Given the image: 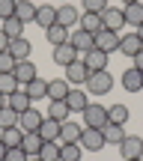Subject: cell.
<instances>
[{
    "instance_id": "cell-1",
    "label": "cell",
    "mask_w": 143,
    "mask_h": 161,
    "mask_svg": "<svg viewBox=\"0 0 143 161\" xmlns=\"http://www.w3.org/2000/svg\"><path fill=\"white\" fill-rule=\"evenodd\" d=\"M86 92H90L92 98L96 96H107L110 90H113V78H110V72H90V78H86Z\"/></svg>"
},
{
    "instance_id": "cell-2",
    "label": "cell",
    "mask_w": 143,
    "mask_h": 161,
    "mask_svg": "<svg viewBox=\"0 0 143 161\" xmlns=\"http://www.w3.org/2000/svg\"><path fill=\"white\" fill-rule=\"evenodd\" d=\"M84 125H86V128H104V125H107V108H104V104L90 102V104L84 108Z\"/></svg>"
},
{
    "instance_id": "cell-3",
    "label": "cell",
    "mask_w": 143,
    "mask_h": 161,
    "mask_svg": "<svg viewBox=\"0 0 143 161\" xmlns=\"http://www.w3.org/2000/svg\"><path fill=\"white\" fill-rule=\"evenodd\" d=\"M80 149L84 152H98V149H104V134H102V128H86L84 125V131H80Z\"/></svg>"
},
{
    "instance_id": "cell-4",
    "label": "cell",
    "mask_w": 143,
    "mask_h": 161,
    "mask_svg": "<svg viewBox=\"0 0 143 161\" xmlns=\"http://www.w3.org/2000/svg\"><path fill=\"white\" fill-rule=\"evenodd\" d=\"M42 122H45V116H42L39 110L33 108V104H30L24 114H18V128H21L24 134H27V131H39V125H42Z\"/></svg>"
},
{
    "instance_id": "cell-5",
    "label": "cell",
    "mask_w": 143,
    "mask_h": 161,
    "mask_svg": "<svg viewBox=\"0 0 143 161\" xmlns=\"http://www.w3.org/2000/svg\"><path fill=\"white\" fill-rule=\"evenodd\" d=\"M102 27L104 30H113V33H122V27H125V15H122V9L107 6V9L102 12Z\"/></svg>"
},
{
    "instance_id": "cell-6",
    "label": "cell",
    "mask_w": 143,
    "mask_h": 161,
    "mask_svg": "<svg viewBox=\"0 0 143 161\" xmlns=\"http://www.w3.org/2000/svg\"><path fill=\"white\" fill-rule=\"evenodd\" d=\"M69 45H72L78 54H86V51H92V48H96V36L78 27L74 33H69Z\"/></svg>"
},
{
    "instance_id": "cell-7",
    "label": "cell",
    "mask_w": 143,
    "mask_h": 161,
    "mask_svg": "<svg viewBox=\"0 0 143 161\" xmlns=\"http://www.w3.org/2000/svg\"><path fill=\"white\" fill-rule=\"evenodd\" d=\"M119 152H122V158H143V137H137V134H125L122 137V143H119Z\"/></svg>"
},
{
    "instance_id": "cell-8",
    "label": "cell",
    "mask_w": 143,
    "mask_h": 161,
    "mask_svg": "<svg viewBox=\"0 0 143 161\" xmlns=\"http://www.w3.org/2000/svg\"><path fill=\"white\" fill-rule=\"evenodd\" d=\"M119 36L122 33H113V30H98V33H96V48L104 51V54L119 51Z\"/></svg>"
},
{
    "instance_id": "cell-9",
    "label": "cell",
    "mask_w": 143,
    "mask_h": 161,
    "mask_svg": "<svg viewBox=\"0 0 143 161\" xmlns=\"http://www.w3.org/2000/svg\"><path fill=\"white\" fill-rule=\"evenodd\" d=\"M66 104H69L72 114H84V108L90 104V92H86V90H78V86H72L69 96H66Z\"/></svg>"
},
{
    "instance_id": "cell-10",
    "label": "cell",
    "mask_w": 143,
    "mask_h": 161,
    "mask_svg": "<svg viewBox=\"0 0 143 161\" xmlns=\"http://www.w3.org/2000/svg\"><path fill=\"white\" fill-rule=\"evenodd\" d=\"M86 78H90V69L84 66V60H74L72 66H66V80H69L72 86L86 84Z\"/></svg>"
},
{
    "instance_id": "cell-11",
    "label": "cell",
    "mask_w": 143,
    "mask_h": 161,
    "mask_svg": "<svg viewBox=\"0 0 143 161\" xmlns=\"http://www.w3.org/2000/svg\"><path fill=\"white\" fill-rule=\"evenodd\" d=\"M119 51L125 54V57H134L137 51H143V39L137 36V30H134V33H122V36H119Z\"/></svg>"
},
{
    "instance_id": "cell-12",
    "label": "cell",
    "mask_w": 143,
    "mask_h": 161,
    "mask_svg": "<svg viewBox=\"0 0 143 161\" xmlns=\"http://www.w3.org/2000/svg\"><path fill=\"white\" fill-rule=\"evenodd\" d=\"M78 21H80V9H74V6H69V3L57 6V24H63L66 30H72Z\"/></svg>"
},
{
    "instance_id": "cell-13",
    "label": "cell",
    "mask_w": 143,
    "mask_h": 161,
    "mask_svg": "<svg viewBox=\"0 0 143 161\" xmlns=\"http://www.w3.org/2000/svg\"><path fill=\"white\" fill-rule=\"evenodd\" d=\"M69 90H72V84H69L66 78H54V80H48V98H51V102H66Z\"/></svg>"
},
{
    "instance_id": "cell-14",
    "label": "cell",
    "mask_w": 143,
    "mask_h": 161,
    "mask_svg": "<svg viewBox=\"0 0 143 161\" xmlns=\"http://www.w3.org/2000/svg\"><path fill=\"white\" fill-rule=\"evenodd\" d=\"M119 84H122V90H128V92H140V90H143V72H137V69L131 66V69L122 72Z\"/></svg>"
},
{
    "instance_id": "cell-15",
    "label": "cell",
    "mask_w": 143,
    "mask_h": 161,
    "mask_svg": "<svg viewBox=\"0 0 143 161\" xmlns=\"http://www.w3.org/2000/svg\"><path fill=\"white\" fill-rule=\"evenodd\" d=\"M84 66L90 72H104V69H107V54L98 51V48H92V51L84 54Z\"/></svg>"
},
{
    "instance_id": "cell-16",
    "label": "cell",
    "mask_w": 143,
    "mask_h": 161,
    "mask_svg": "<svg viewBox=\"0 0 143 161\" xmlns=\"http://www.w3.org/2000/svg\"><path fill=\"white\" fill-rule=\"evenodd\" d=\"M36 9H39V6L30 3V0H18L15 3V18L24 24V27H27V24H36Z\"/></svg>"
},
{
    "instance_id": "cell-17",
    "label": "cell",
    "mask_w": 143,
    "mask_h": 161,
    "mask_svg": "<svg viewBox=\"0 0 143 161\" xmlns=\"http://www.w3.org/2000/svg\"><path fill=\"white\" fill-rule=\"evenodd\" d=\"M74 60H80V54L74 51L69 42H66V45H57V48H54V63H57V66H63V69H66V66H72Z\"/></svg>"
},
{
    "instance_id": "cell-18",
    "label": "cell",
    "mask_w": 143,
    "mask_h": 161,
    "mask_svg": "<svg viewBox=\"0 0 143 161\" xmlns=\"http://www.w3.org/2000/svg\"><path fill=\"white\" fill-rule=\"evenodd\" d=\"M36 24H39L42 30L54 27V24H57V6H51V3H42L39 9H36Z\"/></svg>"
},
{
    "instance_id": "cell-19",
    "label": "cell",
    "mask_w": 143,
    "mask_h": 161,
    "mask_svg": "<svg viewBox=\"0 0 143 161\" xmlns=\"http://www.w3.org/2000/svg\"><path fill=\"white\" fill-rule=\"evenodd\" d=\"M21 90L30 96V102H39V98H48V80L33 78V80H27V84H24Z\"/></svg>"
},
{
    "instance_id": "cell-20",
    "label": "cell",
    "mask_w": 143,
    "mask_h": 161,
    "mask_svg": "<svg viewBox=\"0 0 143 161\" xmlns=\"http://www.w3.org/2000/svg\"><path fill=\"white\" fill-rule=\"evenodd\" d=\"M12 75H15V80L18 84H27V80H33V78H39V72H36V66L30 63V60H18L15 63V72H12Z\"/></svg>"
},
{
    "instance_id": "cell-21",
    "label": "cell",
    "mask_w": 143,
    "mask_h": 161,
    "mask_svg": "<svg viewBox=\"0 0 143 161\" xmlns=\"http://www.w3.org/2000/svg\"><path fill=\"white\" fill-rule=\"evenodd\" d=\"M122 15H125V27L137 30L143 24V3H140V0H137V3H128L125 9H122Z\"/></svg>"
},
{
    "instance_id": "cell-22",
    "label": "cell",
    "mask_w": 143,
    "mask_h": 161,
    "mask_svg": "<svg viewBox=\"0 0 143 161\" xmlns=\"http://www.w3.org/2000/svg\"><path fill=\"white\" fill-rule=\"evenodd\" d=\"M6 51H9L15 60H27L30 51H33V45H30L24 36H18V39H9V48H6Z\"/></svg>"
},
{
    "instance_id": "cell-23",
    "label": "cell",
    "mask_w": 143,
    "mask_h": 161,
    "mask_svg": "<svg viewBox=\"0 0 143 161\" xmlns=\"http://www.w3.org/2000/svg\"><path fill=\"white\" fill-rule=\"evenodd\" d=\"M80 131H84V125L66 119L63 128H60V143H78V140H80Z\"/></svg>"
},
{
    "instance_id": "cell-24",
    "label": "cell",
    "mask_w": 143,
    "mask_h": 161,
    "mask_svg": "<svg viewBox=\"0 0 143 161\" xmlns=\"http://www.w3.org/2000/svg\"><path fill=\"white\" fill-rule=\"evenodd\" d=\"M60 128H63V122H57V119L48 116V119L39 125V137L42 140H57V143H60Z\"/></svg>"
},
{
    "instance_id": "cell-25",
    "label": "cell",
    "mask_w": 143,
    "mask_h": 161,
    "mask_svg": "<svg viewBox=\"0 0 143 161\" xmlns=\"http://www.w3.org/2000/svg\"><path fill=\"white\" fill-rule=\"evenodd\" d=\"M80 30H86V33H92V36H96L98 33V30H104L102 27V15H96V12H80Z\"/></svg>"
},
{
    "instance_id": "cell-26",
    "label": "cell",
    "mask_w": 143,
    "mask_h": 161,
    "mask_svg": "<svg viewBox=\"0 0 143 161\" xmlns=\"http://www.w3.org/2000/svg\"><path fill=\"white\" fill-rule=\"evenodd\" d=\"M42 143H45V140L39 137V131H27V134H24V140H21V149L27 152L30 158H33V155H39Z\"/></svg>"
},
{
    "instance_id": "cell-27",
    "label": "cell",
    "mask_w": 143,
    "mask_h": 161,
    "mask_svg": "<svg viewBox=\"0 0 143 161\" xmlns=\"http://www.w3.org/2000/svg\"><path fill=\"white\" fill-rule=\"evenodd\" d=\"M69 33H72V30H66L63 24H54V27H48V30H45L48 42H51L54 48H57V45H66V42H69Z\"/></svg>"
},
{
    "instance_id": "cell-28",
    "label": "cell",
    "mask_w": 143,
    "mask_h": 161,
    "mask_svg": "<svg viewBox=\"0 0 143 161\" xmlns=\"http://www.w3.org/2000/svg\"><path fill=\"white\" fill-rule=\"evenodd\" d=\"M6 104H9V108L15 110V114H24V110L30 108V96H27L24 90H15L9 98H6Z\"/></svg>"
},
{
    "instance_id": "cell-29",
    "label": "cell",
    "mask_w": 143,
    "mask_h": 161,
    "mask_svg": "<svg viewBox=\"0 0 143 161\" xmlns=\"http://www.w3.org/2000/svg\"><path fill=\"white\" fill-rule=\"evenodd\" d=\"M102 134H104V143H113V146H119V143H122V137H125L122 125H116V122H107V125L102 128Z\"/></svg>"
},
{
    "instance_id": "cell-30",
    "label": "cell",
    "mask_w": 143,
    "mask_h": 161,
    "mask_svg": "<svg viewBox=\"0 0 143 161\" xmlns=\"http://www.w3.org/2000/svg\"><path fill=\"white\" fill-rule=\"evenodd\" d=\"M0 140H3L6 146H21V140H24V131L18 125H12V128H0Z\"/></svg>"
},
{
    "instance_id": "cell-31",
    "label": "cell",
    "mask_w": 143,
    "mask_h": 161,
    "mask_svg": "<svg viewBox=\"0 0 143 161\" xmlns=\"http://www.w3.org/2000/svg\"><path fill=\"white\" fill-rule=\"evenodd\" d=\"M48 116L57 119V122H66L72 116V110H69V104H66V102H51V104H48Z\"/></svg>"
},
{
    "instance_id": "cell-32",
    "label": "cell",
    "mask_w": 143,
    "mask_h": 161,
    "mask_svg": "<svg viewBox=\"0 0 143 161\" xmlns=\"http://www.w3.org/2000/svg\"><path fill=\"white\" fill-rule=\"evenodd\" d=\"M80 143H60V161H80Z\"/></svg>"
},
{
    "instance_id": "cell-33",
    "label": "cell",
    "mask_w": 143,
    "mask_h": 161,
    "mask_svg": "<svg viewBox=\"0 0 143 161\" xmlns=\"http://www.w3.org/2000/svg\"><path fill=\"white\" fill-rule=\"evenodd\" d=\"M0 30H3L9 39H18V36H24V24L18 21V18H6V21H0Z\"/></svg>"
},
{
    "instance_id": "cell-34",
    "label": "cell",
    "mask_w": 143,
    "mask_h": 161,
    "mask_svg": "<svg viewBox=\"0 0 143 161\" xmlns=\"http://www.w3.org/2000/svg\"><path fill=\"white\" fill-rule=\"evenodd\" d=\"M107 122L125 125V122H128V108H125V104H110V108H107Z\"/></svg>"
},
{
    "instance_id": "cell-35",
    "label": "cell",
    "mask_w": 143,
    "mask_h": 161,
    "mask_svg": "<svg viewBox=\"0 0 143 161\" xmlns=\"http://www.w3.org/2000/svg\"><path fill=\"white\" fill-rule=\"evenodd\" d=\"M39 158L42 161H60V143L57 140H45L39 149Z\"/></svg>"
},
{
    "instance_id": "cell-36",
    "label": "cell",
    "mask_w": 143,
    "mask_h": 161,
    "mask_svg": "<svg viewBox=\"0 0 143 161\" xmlns=\"http://www.w3.org/2000/svg\"><path fill=\"white\" fill-rule=\"evenodd\" d=\"M15 90H21V84L15 80L12 72H9V75H0V92H3V96H12Z\"/></svg>"
},
{
    "instance_id": "cell-37",
    "label": "cell",
    "mask_w": 143,
    "mask_h": 161,
    "mask_svg": "<svg viewBox=\"0 0 143 161\" xmlns=\"http://www.w3.org/2000/svg\"><path fill=\"white\" fill-rule=\"evenodd\" d=\"M12 125H18V114L6 104V108H0V128H12Z\"/></svg>"
},
{
    "instance_id": "cell-38",
    "label": "cell",
    "mask_w": 143,
    "mask_h": 161,
    "mask_svg": "<svg viewBox=\"0 0 143 161\" xmlns=\"http://www.w3.org/2000/svg\"><path fill=\"white\" fill-rule=\"evenodd\" d=\"M80 6H84V12H96V15H102V12L110 6V0H84Z\"/></svg>"
},
{
    "instance_id": "cell-39",
    "label": "cell",
    "mask_w": 143,
    "mask_h": 161,
    "mask_svg": "<svg viewBox=\"0 0 143 161\" xmlns=\"http://www.w3.org/2000/svg\"><path fill=\"white\" fill-rule=\"evenodd\" d=\"M15 63H18V60L12 57L9 51H3V54H0V75H9V72H15Z\"/></svg>"
},
{
    "instance_id": "cell-40",
    "label": "cell",
    "mask_w": 143,
    "mask_h": 161,
    "mask_svg": "<svg viewBox=\"0 0 143 161\" xmlns=\"http://www.w3.org/2000/svg\"><path fill=\"white\" fill-rule=\"evenodd\" d=\"M15 18V0H0V21Z\"/></svg>"
},
{
    "instance_id": "cell-41",
    "label": "cell",
    "mask_w": 143,
    "mask_h": 161,
    "mask_svg": "<svg viewBox=\"0 0 143 161\" xmlns=\"http://www.w3.org/2000/svg\"><path fill=\"white\" fill-rule=\"evenodd\" d=\"M27 158H30V155L21 149V146H12V149L6 152V158H3V161H27Z\"/></svg>"
},
{
    "instance_id": "cell-42",
    "label": "cell",
    "mask_w": 143,
    "mask_h": 161,
    "mask_svg": "<svg viewBox=\"0 0 143 161\" xmlns=\"http://www.w3.org/2000/svg\"><path fill=\"white\" fill-rule=\"evenodd\" d=\"M131 60H134V69H137V72H143V51H137Z\"/></svg>"
},
{
    "instance_id": "cell-43",
    "label": "cell",
    "mask_w": 143,
    "mask_h": 161,
    "mask_svg": "<svg viewBox=\"0 0 143 161\" xmlns=\"http://www.w3.org/2000/svg\"><path fill=\"white\" fill-rule=\"evenodd\" d=\"M6 48H9V36H6V33H3V30H0V54H3V51H6Z\"/></svg>"
},
{
    "instance_id": "cell-44",
    "label": "cell",
    "mask_w": 143,
    "mask_h": 161,
    "mask_svg": "<svg viewBox=\"0 0 143 161\" xmlns=\"http://www.w3.org/2000/svg\"><path fill=\"white\" fill-rule=\"evenodd\" d=\"M6 152H9V146H6V143H3V140H0V161H3V158H6Z\"/></svg>"
},
{
    "instance_id": "cell-45",
    "label": "cell",
    "mask_w": 143,
    "mask_h": 161,
    "mask_svg": "<svg viewBox=\"0 0 143 161\" xmlns=\"http://www.w3.org/2000/svg\"><path fill=\"white\" fill-rule=\"evenodd\" d=\"M6 98H9V96H3V92H0V108H6Z\"/></svg>"
},
{
    "instance_id": "cell-46",
    "label": "cell",
    "mask_w": 143,
    "mask_h": 161,
    "mask_svg": "<svg viewBox=\"0 0 143 161\" xmlns=\"http://www.w3.org/2000/svg\"><path fill=\"white\" fill-rule=\"evenodd\" d=\"M137 36H140V39H143V24H140V27H137Z\"/></svg>"
},
{
    "instance_id": "cell-47",
    "label": "cell",
    "mask_w": 143,
    "mask_h": 161,
    "mask_svg": "<svg viewBox=\"0 0 143 161\" xmlns=\"http://www.w3.org/2000/svg\"><path fill=\"white\" fill-rule=\"evenodd\" d=\"M27 161H42V158H39V155H33V158H27Z\"/></svg>"
},
{
    "instance_id": "cell-48",
    "label": "cell",
    "mask_w": 143,
    "mask_h": 161,
    "mask_svg": "<svg viewBox=\"0 0 143 161\" xmlns=\"http://www.w3.org/2000/svg\"><path fill=\"white\" fill-rule=\"evenodd\" d=\"M122 3H125V6H128V3H137V0H122Z\"/></svg>"
},
{
    "instance_id": "cell-49",
    "label": "cell",
    "mask_w": 143,
    "mask_h": 161,
    "mask_svg": "<svg viewBox=\"0 0 143 161\" xmlns=\"http://www.w3.org/2000/svg\"><path fill=\"white\" fill-rule=\"evenodd\" d=\"M128 161H143V158H128Z\"/></svg>"
},
{
    "instance_id": "cell-50",
    "label": "cell",
    "mask_w": 143,
    "mask_h": 161,
    "mask_svg": "<svg viewBox=\"0 0 143 161\" xmlns=\"http://www.w3.org/2000/svg\"><path fill=\"white\" fill-rule=\"evenodd\" d=\"M15 3H18V0H15Z\"/></svg>"
}]
</instances>
